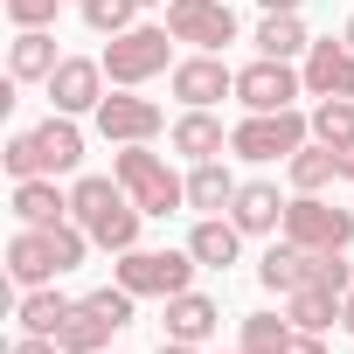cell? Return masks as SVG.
I'll return each instance as SVG.
<instances>
[{
	"instance_id": "obj_1",
	"label": "cell",
	"mask_w": 354,
	"mask_h": 354,
	"mask_svg": "<svg viewBox=\"0 0 354 354\" xmlns=\"http://www.w3.org/2000/svg\"><path fill=\"white\" fill-rule=\"evenodd\" d=\"M70 216L91 230V243L97 250H132L139 243V202L125 195V181H118V174H111V181H104V174H84V181L70 188Z\"/></svg>"
},
{
	"instance_id": "obj_2",
	"label": "cell",
	"mask_w": 354,
	"mask_h": 354,
	"mask_svg": "<svg viewBox=\"0 0 354 354\" xmlns=\"http://www.w3.org/2000/svg\"><path fill=\"white\" fill-rule=\"evenodd\" d=\"M195 250H118V264H111V278L132 292V299H174V292H188L195 285Z\"/></svg>"
},
{
	"instance_id": "obj_3",
	"label": "cell",
	"mask_w": 354,
	"mask_h": 354,
	"mask_svg": "<svg viewBox=\"0 0 354 354\" xmlns=\"http://www.w3.org/2000/svg\"><path fill=\"white\" fill-rule=\"evenodd\" d=\"M111 174L125 181V195H132L146 216H174V209L188 202V181H181V174H174L160 153H146V146H118Z\"/></svg>"
},
{
	"instance_id": "obj_4",
	"label": "cell",
	"mask_w": 354,
	"mask_h": 354,
	"mask_svg": "<svg viewBox=\"0 0 354 354\" xmlns=\"http://www.w3.org/2000/svg\"><path fill=\"white\" fill-rule=\"evenodd\" d=\"M167 56H174V35H167V28H153V21H132L125 35H111V42H104V56H97V63H104V77H111L118 91H139L146 77H160V70H167Z\"/></svg>"
},
{
	"instance_id": "obj_5",
	"label": "cell",
	"mask_w": 354,
	"mask_h": 354,
	"mask_svg": "<svg viewBox=\"0 0 354 354\" xmlns=\"http://www.w3.org/2000/svg\"><path fill=\"white\" fill-rule=\"evenodd\" d=\"M118 326H132V292H125V285H104V292H91V299L70 306L56 347H63V354H97Z\"/></svg>"
},
{
	"instance_id": "obj_6",
	"label": "cell",
	"mask_w": 354,
	"mask_h": 354,
	"mask_svg": "<svg viewBox=\"0 0 354 354\" xmlns=\"http://www.w3.org/2000/svg\"><path fill=\"white\" fill-rule=\"evenodd\" d=\"M313 139V118H299V104L292 111H250L243 125H230V153L236 160H292L299 146Z\"/></svg>"
},
{
	"instance_id": "obj_7",
	"label": "cell",
	"mask_w": 354,
	"mask_h": 354,
	"mask_svg": "<svg viewBox=\"0 0 354 354\" xmlns=\"http://www.w3.org/2000/svg\"><path fill=\"white\" fill-rule=\"evenodd\" d=\"M167 35L223 56L236 42V15H230V0H167Z\"/></svg>"
},
{
	"instance_id": "obj_8",
	"label": "cell",
	"mask_w": 354,
	"mask_h": 354,
	"mask_svg": "<svg viewBox=\"0 0 354 354\" xmlns=\"http://www.w3.org/2000/svg\"><path fill=\"white\" fill-rule=\"evenodd\" d=\"M285 236H292L299 250H347V243H354V216L333 209V202H319V195H292Z\"/></svg>"
},
{
	"instance_id": "obj_9",
	"label": "cell",
	"mask_w": 354,
	"mask_h": 354,
	"mask_svg": "<svg viewBox=\"0 0 354 354\" xmlns=\"http://www.w3.org/2000/svg\"><path fill=\"white\" fill-rule=\"evenodd\" d=\"M292 97H306V77L278 56H257L236 70V104L243 111H292Z\"/></svg>"
},
{
	"instance_id": "obj_10",
	"label": "cell",
	"mask_w": 354,
	"mask_h": 354,
	"mask_svg": "<svg viewBox=\"0 0 354 354\" xmlns=\"http://www.w3.org/2000/svg\"><path fill=\"white\" fill-rule=\"evenodd\" d=\"M97 132H104L111 146H153V139L167 132V111H160L153 97L118 91V97H104V104H97Z\"/></svg>"
},
{
	"instance_id": "obj_11",
	"label": "cell",
	"mask_w": 354,
	"mask_h": 354,
	"mask_svg": "<svg viewBox=\"0 0 354 354\" xmlns=\"http://www.w3.org/2000/svg\"><path fill=\"white\" fill-rule=\"evenodd\" d=\"M174 97L181 104H195V111H209V104H223V97H236V70L223 63V56H209V49H195L188 63H174Z\"/></svg>"
},
{
	"instance_id": "obj_12",
	"label": "cell",
	"mask_w": 354,
	"mask_h": 354,
	"mask_svg": "<svg viewBox=\"0 0 354 354\" xmlns=\"http://www.w3.org/2000/svg\"><path fill=\"white\" fill-rule=\"evenodd\" d=\"M42 91H49V104L70 111V118H77V111H97V104H104V63H91V56H63L56 77H49Z\"/></svg>"
},
{
	"instance_id": "obj_13",
	"label": "cell",
	"mask_w": 354,
	"mask_h": 354,
	"mask_svg": "<svg viewBox=\"0 0 354 354\" xmlns=\"http://www.w3.org/2000/svg\"><path fill=\"white\" fill-rule=\"evenodd\" d=\"M8 278H15L21 292H35V285H56V278H63L49 230H28V223H21V230L8 236Z\"/></svg>"
},
{
	"instance_id": "obj_14",
	"label": "cell",
	"mask_w": 354,
	"mask_h": 354,
	"mask_svg": "<svg viewBox=\"0 0 354 354\" xmlns=\"http://www.w3.org/2000/svg\"><path fill=\"white\" fill-rule=\"evenodd\" d=\"M299 77H306V97H354V49L347 42H313Z\"/></svg>"
},
{
	"instance_id": "obj_15",
	"label": "cell",
	"mask_w": 354,
	"mask_h": 354,
	"mask_svg": "<svg viewBox=\"0 0 354 354\" xmlns=\"http://www.w3.org/2000/svg\"><path fill=\"white\" fill-rule=\"evenodd\" d=\"M77 160H84L77 118H70V111H49V118L35 125V174H70Z\"/></svg>"
},
{
	"instance_id": "obj_16",
	"label": "cell",
	"mask_w": 354,
	"mask_h": 354,
	"mask_svg": "<svg viewBox=\"0 0 354 354\" xmlns=\"http://www.w3.org/2000/svg\"><path fill=\"white\" fill-rule=\"evenodd\" d=\"M285 195L271 188V181H243L236 188V202H230V223L243 230V236H271V230H285Z\"/></svg>"
},
{
	"instance_id": "obj_17",
	"label": "cell",
	"mask_w": 354,
	"mask_h": 354,
	"mask_svg": "<svg viewBox=\"0 0 354 354\" xmlns=\"http://www.w3.org/2000/svg\"><path fill=\"white\" fill-rule=\"evenodd\" d=\"M216 319H223V306H216L209 292L188 285V292H174V299H167V319H160V326H167V340H195V347H202V340L216 333Z\"/></svg>"
},
{
	"instance_id": "obj_18",
	"label": "cell",
	"mask_w": 354,
	"mask_h": 354,
	"mask_svg": "<svg viewBox=\"0 0 354 354\" xmlns=\"http://www.w3.org/2000/svg\"><path fill=\"white\" fill-rule=\"evenodd\" d=\"M167 146L174 153H188V160H223V146H230V132H223V118L216 111H181V118H174L167 125Z\"/></svg>"
},
{
	"instance_id": "obj_19",
	"label": "cell",
	"mask_w": 354,
	"mask_h": 354,
	"mask_svg": "<svg viewBox=\"0 0 354 354\" xmlns=\"http://www.w3.org/2000/svg\"><path fill=\"white\" fill-rule=\"evenodd\" d=\"M56 63H63V56H56V35H49V28H21V35L8 42V77H15V84H49Z\"/></svg>"
},
{
	"instance_id": "obj_20",
	"label": "cell",
	"mask_w": 354,
	"mask_h": 354,
	"mask_svg": "<svg viewBox=\"0 0 354 354\" xmlns=\"http://www.w3.org/2000/svg\"><path fill=\"white\" fill-rule=\"evenodd\" d=\"M63 216H70V195L56 188V174L15 181V223H28V230H49V223H63Z\"/></svg>"
},
{
	"instance_id": "obj_21",
	"label": "cell",
	"mask_w": 354,
	"mask_h": 354,
	"mask_svg": "<svg viewBox=\"0 0 354 354\" xmlns=\"http://www.w3.org/2000/svg\"><path fill=\"white\" fill-rule=\"evenodd\" d=\"M188 250H195V264H202V271H230V264H236V250H243V230H236L230 216H202V223H195V236H188Z\"/></svg>"
},
{
	"instance_id": "obj_22",
	"label": "cell",
	"mask_w": 354,
	"mask_h": 354,
	"mask_svg": "<svg viewBox=\"0 0 354 354\" xmlns=\"http://www.w3.org/2000/svg\"><path fill=\"white\" fill-rule=\"evenodd\" d=\"M257 278H264V292H299V285L313 278V250H299V243L285 236V243H271V250L257 257Z\"/></svg>"
},
{
	"instance_id": "obj_23",
	"label": "cell",
	"mask_w": 354,
	"mask_h": 354,
	"mask_svg": "<svg viewBox=\"0 0 354 354\" xmlns=\"http://www.w3.org/2000/svg\"><path fill=\"white\" fill-rule=\"evenodd\" d=\"M70 306H77V299H63L56 285H35V292H21L15 319H21V333H42V340H56V333H63V319H70Z\"/></svg>"
},
{
	"instance_id": "obj_24",
	"label": "cell",
	"mask_w": 354,
	"mask_h": 354,
	"mask_svg": "<svg viewBox=\"0 0 354 354\" xmlns=\"http://www.w3.org/2000/svg\"><path fill=\"white\" fill-rule=\"evenodd\" d=\"M306 49H313V35H306V21H299V15H264V21H257V56L306 63Z\"/></svg>"
},
{
	"instance_id": "obj_25",
	"label": "cell",
	"mask_w": 354,
	"mask_h": 354,
	"mask_svg": "<svg viewBox=\"0 0 354 354\" xmlns=\"http://www.w3.org/2000/svg\"><path fill=\"white\" fill-rule=\"evenodd\" d=\"M285 174H292V188H299V195H319L326 181H340V160H333L326 139H306V146L285 160Z\"/></svg>"
},
{
	"instance_id": "obj_26",
	"label": "cell",
	"mask_w": 354,
	"mask_h": 354,
	"mask_svg": "<svg viewBox=\"0 0 354 354\" xmlns=\"http://www.w3.org/2000/svg\"><path fill=\"white\" fill-rule=\"evenodd\" d=\"M236 188H243V181H236L223 160H195V174H188V209H209V216H216V209L236 202Z\"/></svg>"
},
{
	"instance_id": "obj_27",
	"label": "cell",
	"mask_w": 354,
	"mask_h": 354,
	"mask_svg": "<svg viewBox=\"0 0 354 354\" xmlns=\"http://www.w3.org/2000/svg\"><path fill=\"white\" fill-rule=\"evenodd\" d=\"M285 319H292L299 333H326V326L340 319V292H319V285H299V292H285Z\"/></svg>"
},
{
	"instance_id": "obj_28",
	"label": "cell",
	"mask_w": 354,
	"mask_h": 354,
	"mask_svg": "<svg viewBox=\"0 0 354 354\" xmlns=\"http://www.w3.org/2000/svg\"><path fill=\"white\" fill-rule=\"evenodd\" d=\"M292 319H278V313H250L243 319V354H285L292 347Z\"/></svg>"
},
{
	"instance_id": "obj_29",
	"label": "cell",
	"mask_w": 354,
	"mask_h": 354,
	"mask_svg": "<svg viewBox=\"0 0 354 354\" xmlns=\"http://www.w3.org/2000/svg\"><path fill=\"white\" fill-rule=\"evenodd\" d=\"M313 139L347 146V139H354V97H319V104H313Z\"/></svg>"
},
{
	"instance_id": "obj_30",
	"label": "cell",
	"mask_w": 354,
	"mask_h": 354,
	"mask_svg": "<svg viewBox=\"0 0 354 354\" xmlns=\"http://www.w3.org/2000/svg\"><path fill=\"white\" fill-rule=\"evenodd\" d=\"M77 8H84V28L91 35H125L132 15H139V0H77Z\"/></svg>"
},
{
	"instance_id": "obj_31",
	"label": "cell",
	"mask_w": 354,
	"mask_h": 354,
	"mask_svg": "<svg viewBox=\"0 0 354 354\" xmlns=\"http://www.w3.org/2000/svg\"><path fill=\"white\" fill-rule=\"evenodd\" d=\"M306 285H319V292H340V299H347V292H354V271H347V257H340V250H313V278H306Z\"/></svg>"
},
{
	"instance_id": "obj_32",
	"label": "cell",
	"mask_w": 354,
	"mask_h": 354,
	"mask_svg": "<svg viewBox=\"0 0 354 354\" xmlns=\"http://www.w3.org/2000/svg\"><path fill=\"white\" fill-rule=\"evenodd\" d=\"M0 160H8L15 181H35V132H15L8 146H0Z\"/></svg>"
},
{
	"instance_id": "obj_33",
	"label": "cell",
	"mask_w": 354,
	"mask_h": 354,
	"mask_svg": "<svg viewBox=\"0 0 354 354\" xmlns=\"http://www.w3.org/2000/svg\"><path fill=\"white\" fill-rule=\"evenodd\" d=\"M8 21L15 28H49L56 21V0H8Z\"/></svg>"
},
{
	"instance_id": "obj_34",
	"label": "cell",
	"mask_w": 354,
	"mask_h": 354,
	"mask_svg": "<svg viewBox=\"0 0 354 354\" xmlns=\"http://www.w3.org/2000/svg\"><path fill=\"white\" fill-rule=\"evenodd\" d=\"M8 354H63V347H56V340H42V333H21Z\"/></svg>"
},
{
	"instance_id": "obj_35",
	"label": "cell",
	"mask_w": 354,
	"mask_h": 354,
	"mask_svg": "<svg viewBox=\"0 0 354 354\" xmlns=\"http://www.w3.org/2000/svg\"><path fill=\"white\" fill-rule=\"evenodd\" d=\"M285 354H326V340H319V333H292V347H285Z\"/></svg>"
},
{
	"instance_id": "obj_36",
	"label": "cell",
	"mask_w": 354,
	"mask_h": 354,
	"mask_svg": "<svg viewBox=\"0 0 354 354\" xmlns=\"http://www.w3.org/2000/svg\"><path fill=\"white\" fill-rule=\"evenodd\" d=\"M333 160H340V181H354V139H347V146H333Z\"/></svg>"
},
{
	"instance_id": "obj_37",
	"label": "cell",
	"mask_w": 354,
	"mask_h": 354,
	"mask_svg": "<svg viewBox=\"0 0 354 354\" xmlns=\"http://www.w3.org/2000/svg\"><path fill=\"white\" fill-rule=\"evenodd\" d=\"M257 8H264V15H299L306 0H257Z\"/></svg>"
},
{
	"instance_id": "obj_38",
	"label": "cell",
	"mask_w": 354,
	"mask_h": 354,
	"mask_svg": "<svg viewBox=\"0 0 354 354\" xmlns=\"http://www.w3.org/2000/svg\"><path fill=\"white\" fill-rule=\"evenodd\" d=\"M160 354H202V347H195V340H167Z\"/></svg>"
},
{
	"instance_id": "obj_39",
	"label": "cell",
	"mask_w": 354,
	"mask_h": 354,
	"mask_svg": "<svg viewBox=\"0 0 354 354\" xmlns=\"http://www.w3.org/2000/svg\"><path fill=\"white\" fill-rule=\"evenodd\" d=\"M340 326H347V333H354V292H347V299H340Z\"/></svg>"
},
{
	"instance_id": "obj_40",
	"label": "cell",
	"mask_w": 354,
	"mask_h": 354,
	"mask_svg": "<svg viewBox=\"0 0 354 354\" xmlns=\"http://www.w3.org/2000/svg\"><path fill=\"white\" fill-rule=\"evenodd\" d=\"M340 42H347V49H354V15H347V28H340Z\"/></svg>"
},
{
	"instance_id": "obj_41",
	"label": "cell",
	"mask_w": 354,
	"mask_h": 354,
	"mask_svg": "<svg viewBox=\"0 0 354 354\" xmlns=\"http://www.w3.org/2000/svg\"><path fill=\"white\" fill-rule=\"evenodd\" d=\"M139 8H153V0H139Z\"/></svg>"
},
{
	"instance_id": "obj_42",
	"label": "cell",
	"mask_w": 354,
	"mask_h": 354,
	"mask_svg": "<svg viewBox=\"0 0 354 354\" xmlns=\"http://www.w3.org/2000/svg\"><path fill=\"white\" fill-rule=\"evenodd\" d=\"M236 354H243V347H236Z\"/></svg>"
}]
</instances>
